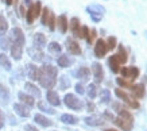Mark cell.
<instances>
[{"instance_id": "obj_1", "label": "cell", "mask_w": 147, "mask_h": 131, "mask_svg": "<svg viewBox=\"0 0 147 131\" xmlns=\"http://www.w3.org/2000/svg\"><path fill=\"white\" fill-rule=\"evenodd\" d=\"M57 74H58L57 68H54L53 65L46 63L42 68H39L38 81L40 82L42 86H45L47 89H51L55 85V82H57Z\"/></svg>"}, {"instance_id": "obj_2", "label": "cell", "mask_w": 147, "mask_h": 131, "mask_svg": "<svg viewBox=\"0 0 147 131\" xmlns=\"http://www.w3.org/2000/svg\"><path fill=\"white\" fill-rule=\"evenodd\" d=\"M63 101H65V104H66V107H69V108L71 109H81L82 108V101H81L77 96H74L73 93H67V95H65V97H63Z\"/></svg>"}, {"instance_id": "obj_3", "label": "cell", "mask_w": 147, "mask_h": 131, "mask_svg": "<svg viewBox=\"0 0 147 131\" xmlns=\"http://www.w3.org/2000/svg\"><path fill=\"white\" fill-rule=\"evenodd\" d=\"M115 95L119 97V99H121L124 103H127L131 107V108H139V103L136 101L135 99H132L131 96L128 95V93H125L123 89H120V88H117V89L115 90Z\"/></svg>"}, {"instance_id": "obj_4", "label": "cell", "mask_w": 147, "mask_h": 131, "mask_svg": "<svg viewBox=\"0 0 147 131\" xmlns=\"http://www.w3.org/2000/svg\"><path fill=\"white\" fill-rule=\"evenodd\" d=\"M86 11L90 14V16H92V19H93L94 22H98L101 19L102 14L105 12L104 7H101V5H98V4H92L89 7H86Z\"/></svg>"}, {"instance_id": "obj_5", "label": "cell", "mask_w": 147, "mask_h": 131, "mask_svg": "<svg viewBox=\"0 0 147 131\" xmlns=\"http://www.w3.org/2000/svg\"><path fill=\"white\" fill-rule=\"evenodd\" d=\"M107 51H108L107 42L104 41V39H97L96 45H94V55L97 58H102L104 55L107 54Z\"/></svg>"}, {"instance_id": "obj_6", "label": "cell", "mask_w": 147, "mask_h": 131, "mask_svg": "<svg viewBox=\"0 0 147 131\" xmlns=\"http://www.w3.org/2000/svg\"><path fill=\"white\" fill-rule=\"evenodd\" d=\"M11 39H12V43H18V45L24 46V34L19 27H15L11 30Z\"/></svg>"}, {"instance_id": "obj_7", "label": "cell", "mask_w": 147, "mask_h": 131, "mask_svg": "<svg viewBox=\"0 0 147 131\" xmlns=\"http://www.w3.org/2000/svg\"><path fill=\"white\" fill-rule=\"evenodd\" d=\"M119 72H121L124 78H129V80H134L139 76V69L136 66H129V68H121Z\"/></svg>"}, {"instance_id": "obj_8", "label": "cell", "mask_w": 147, "mask_h": 131, "mask_svg": "<svg viewBox=\"0 0 147 131\" xmlns=\"http://www.w3.org/2000/svg\"><path fill=\"white\" fill-rule=\"evenodd\" d=\"M92 72H93V76H94V82L96 84H100L104 78V70H102V66L100 65L98 62H94L92 65Z\"/></svg>"}, {"instance_id": "obj_9", "label": "cell", "mask_w": 147, "mask_h": 131, "mask_svg": "<svg viewBox=\"0 0 147 131\" xmlns=\"http://www.w3.org/2000/svg\"><path fill=\"white\" fill-rule=\"evenodd\" d=\"M115 124L117 127H120L123 131H131L132 130V124H134V122H129V120H127V119H123V117H116L115 120Z\"/></svg>"}, {"instance_id": "obj_10", "label": "cell", "mask_w": 147, "mask_h": 131, "mask_svg": "<svg viewBox=\"0 0 147 131\" xmlns=\"http://www.w3.org/2000/svg\"><path fill=\"white\" fill-rule=\"evenodd\" d=\"M66 49L69 50V53H71V54H76V55L81 54L80 45L74 39H71V38H67L66 39Z\"/></svg>"}, {"instance_id": "obj_11", "label": "cell", "mask_w": 147, "mask_h": 131, "mask_svg": "<svg viewBox=\"0 0 147 131\" xmlns=\"http://www.w3.org/2000/svg\"><path fill=\"white\" fill-rule=\"evenodd\" d=\"M46 97H47V101H49V104H51V105H55V107H58V105L61 104L59 96H58V93L55 92V90L49 89V90H47V95H46Z\"/></svg>"}, {"instance_id": "obj_12", "label": "cell", "mask_w": 147, "mask_h": 131, "mask_svg": "<svg viewBox=\"0 0 147 131\" xmlns=\"http://www.w3.org/2000/svg\"><path fill=\"white\" fill-rule=\"evenodd\" d=\"M13 109H15V112L18 113L19 116H22V117H28L30 116V109L27 108L24 104L15 103L13 104Z\"/></svg>"}, {"instance_id": "obj_13", "label": "cell", "mask_w": 147, "mask_h": 131, "mask_svg": "<svg viewBox=\"0 0 147 131\" xmlns=\"http://www.w3.org/2000/svg\"><path fill=\"white\" fill-rule=\"evenodd\" d=\"M32 41H34V46L36 49H42L43 46H46V36L42 32H36L32 38Z\"/></svg>"}, {"instance_id": "obj_14", "label": "cell", "mask_w": 147, "mask_h": 131, "mask_svg": "<svg viewBox=\"0 0 147 131\" xmlns=\"http://www.w3.org/2000/svg\"><path fill=\"white\" fill-rule=\"evenodd\" d=\"M11 54H12L13 59L19 61L22 58V54H23V46L18 45V43H12L11 45Z\"/></svg>"}, {"instance_id": "obj_15", "label": "cell", "mask_w": 147, "mask_h": 131, "mask_svg": "<svg viewBox=\"0 0 147 131\" xmlns=\"http://www.w3.org/2000/svg\"><path fill=\"white\" fill-rule=\"evenodd\" d=\"M76 76L80 78L81 81H88V80H89V76H90L89 68H86V66H81V68L76 72Z\"/></svg>"}, {"instance_id": "obj_16", "label": "cell", "mask_w": 147, "mask_h": 131, "mask_svg": "<svg viewBox=\"0 0 147 131\" xmlns=\"http://www.w3.org/2000/svg\"><path fill=\"white\" fill-rule=\"evenodd\" d=\"M70 30L73 32V35L81 38V27H80V20L77 18H73L70 20Z\"/></svg>"}, {"instance_id": "obj_17", "label": "cell", "mask_w": 147, "mask_h": 131, "mask_svg": "<svg viewBox=\"0 0 147 131\" xmlns=\"http://www.w3.org/2000/svg\"><path fill=\"white\" fill-rule=\"evenodd\" d=\"M34 120H35L38 124H40L42 127H50V126H53V124H54L50 119L45 117L43 115H40V113H36L35 116H34Z\"/></svg>"}, {"instance_id": "obj_18", "label": "cell", "mask_w": 147, "mask_h": 131, "mask_svg": "<svg viewBox=\"0 0 147 131\" xmlns=\"http://www.w3.org/2000/svg\"><path fill=\"white\" fill-rule=\"evenodd\" d=\"M19 100L22 101L23 104H26V105H28V107H34V104H35V101H34V97L30 95H27V93H24V92H19Z\"/></svg>"}, {"instance_id": "obj_19", "label": "cell", "mask_w": 147, "mask_h": 131, "mask_svg": "<svg viewBox=\"0 0 147 131\" xmlns=\"http://www.w3.org/2000/svg\"><path fill=\"white\" fill-rule=\"evenodd\" d=\"M108 65H109V68L113 73H117L120 70V62H119V59L116 55H111L109 58H108Z\"/></svg>"}, {"instance_id": "obj_20", "label": "cell", "mask_w": 147, "mask_h": 131, "mask_svg": "<svg viewBox=\"0 0 147 131\" xmlns=\"http://www.w3.org/2000/svg\"><path fill=\"white\" fill-rule=\"evenodd\" d=\"M131 89H132L134 96H136L138 99H143V97H144L146 89H144V85H143V84H136V85L131 86Z\"/></svg>"}, {"instance_id": "obj_21", "label": "cell", "mask_w": 147, "mask_h": 131, "mask_svg": "<svg viewBox=\"0 0 147 131\" xmlns=\"http://www.w3.org/2000/svg\"><path fill=\"white\" fill-rule=\"evenodd\" d=\"M85 123L88 124V126H101L102 123H104V120H102L100 116H96V115H93V116H88L85 117Z\"/></svg>"}, {"instance_id": "obj_22", "label": "cell", "mask_w": 147, "mask_h": 131, "mask_svg": "<svg viewBox=\"0 0 147 131\" xmlns=\"http://www.w3.org/2000/svg\"><path fill=\"white\" fill-rule=\"evenodd\" d=\"M27 74L31 80H38V74H39V68H36L34 63H28L27 65Z\"/></svg>"}, {"instance_id": "obj_23", "label": "cell", "mask_w": 147, "mask_h": 131, "mask_svg": "<svg viewBox=\"0 0 147 131\" xmlns=\"http://www.w3.org/2000/svg\"><path fill=\"white\" fill-rule=\"evenodd\" d=\"M28 54L31 55V58L34 61H42L43 59V53L40 51V49H36V47H31V49H28Z\"/></svg>"}, {"instance_id": "obj_24", "label": "cell", "mask_w": 147, "mask_h": 131, "mask_svg": "<svg viewBox=\"0 0 147 131\" xmlns=\"http://www.w3.org/2000/svg\"><path fill=\"white\" fill-rule=\"evenodd\" d=\"M24 88H26L27 92H28V93H31L34 97H38V99L40 97V90L38 89V86H35L34 84H31V82H26Z\"/></svg>"}, {"instance_id": "obj_25", "label": "cell", "mask_w": 147, "mask_h": 131, "mask_svg": "<svg viewBox=\"0 0 147 131\" xmlns=\"http://www.w3.org/2000/svg\"><path fill=\"white\" fill-rule=\"evenodd\" d=\"M58 26H59V30L61 32H65L67 31V27H69V22H67V18L66 15H61L59 18H58Z\"/></svg>"}, {"instance_id": "obj_26", "label": "cell", "mask_w": 147, "mask_h": 131, "mask_svg": "<svg viewBox=\"0 0 147 131\" xmlns=\"http://www.w3.org/2000/svg\"><path fill=\"white\" fill-rule=\"evenodd\" d=\"M115 55L117 57L120 65L127 62V51H125V49H124V46L123 45H119V51H117V54H115Z\"/></svg>"}, {"instance_id": "obj_27", "label": "cell", "mask_w": 147, "mask_h": 131, "mask_svg": "<svg viewBox=\"0 0 147 131\" xmlns=\"http://www.w3.org/2000/svg\"><path fill=\"white\" fill-rule=\"evenodd\" d=\"M61 122H63L65 124H77L78 119L73 115H69V113H63L61 116Z\"/></svg>"}, {"instance_id": "obj_28", "label": "cell", "mask_w": 147, "mask_h": 131, "mask_svg": "<svg viewBox=\"0 0 147 131\" xmlns=\"http://www.w3.org/2000/svg\"><path fill=\"white\" fill-rule=\"evenodd\" d=\"M0 100L3 103H8V100H9V90L3 84H0Z\"/></svg>"}, {"instance_id": "obj_29", "label": "cell", "mask_w": 147, "mask_h": 131, "mask_svg": "<svg viewBox=\"0 0 147 131\" xmlns=\"http://www.w3.org/2000/svg\"><path fill=\"white\" fill-rule=\"evenodd\" d=\"M57 62H58V65H59L61 68H67V66H70V65H71V62H73V61H71L67 55L63 54V55H61V57L58 58Z\"/></svg>"}, {"instance_id": "obj_30", "label": "cell", "mask_w": 147, "mask_h": 131, "mask_svg": "<svg viewBox=\"0 0 147 131\" xmlns=\"http://www.w3.org/2000/svg\"><path fill=\"white\" fill-rule=\"evenodd\" d=\"M0 65H1L5 70H9V69H11V62H9L8 57L5 54H0Z\"/></svg>"}, {"instance_id": "obj_31", "label": "cell", "mask_w": 147, "mask_h": 131, "mask_svg": "<svg viewBox=\"0 0 147 131\" xmlns=\"http://www.w3.org/2000/svg\"><path fill=\"white\" fill-rule=\"evenodd\" d=\"M69 86H70V80H69L66 76H62L59 78V88L62 90H65V89H67Z\"/></svg>"}, {"instance_id": "obj_32", "label": "cell", "mask_w": 147, "mask_h": 131, "mask_svg": "<svg viewBox=\"0 0 147 131\" xmlns=\"http://www.w3.org/2000/svg\"><path fill=\"white\" fill-rule=\"evenodd\" d=\"M7 30H8V22L3 15H0V34H4Z\"/></svg>"}, {"instance_id": "obj_33", "label": "cell", "mask_w": 147, "mask_h": 131, "mask_svg": "<svg viewBox=\"0 0 147 131\" xmlns=\"http://www.w3.org/2000/svg\"><path fill=\"white\" fill-rule=\"evenodd\" d=\"M117 113H119V116L123 117V119H127V120H129V122H134V117H132V115H131V113H129L127 109L121 108Z\"/></svg>"}, {"instance_id": "obj_34", "label": "cell", "mask_w": 147, "mask_h": 131, "mask_svg": "<svg viewBox=\"0 0 147 131\" xmlns=\"http://www.w3.org/2000/svg\"><path fill=\"white\" fill-rule=\"evenodd\" d=\"M88 96H89L90 99H94L97 96V86L94 85V84H89L88 85Z\"/></svg>"}, {"instance_id": "obj_35", "label": "cell", "mask_w": 147, "mask_h": 131, "mask_svg": "<svg viewBox=\"0 0 147 131\" xmlns=\"http://www.w3.org/2000/svg\"><path fill=\"white\" fill-rule=\"evenodd\" d=\"M38 107H39V109H40V111H43V112L51 113V115H53V113H55V111H54L53 108H50L49 105H47V104H45L43 101H39V103H38Z\"/></svg>"}, {"instance_id": "obj_36", "label": "cell", "mask_w": 147, "mask_h": 131, "mask_svg": "<svg viewBox=\"0 0 147 131\" xmlns=\"http://www.w3.org/2000/svg\"><path fill=\"white\" fill-rule=\"evenodd\" d=\"M100 96H101L102 103H109V101H111V92H109L108 89H102L101 93H100Z\"/></svg>"}, {"instance_id": "obj_37", "label": "cell", "mask_w": 147, "mask_h": 131, "mask_svg": "<svg viewBox=\"0 0 147 131\" xmlns=\"http://www.w3.org/2000/svg\"><path fill=\"white\" fill-rule=\"evenodd\" d=\"M107 46H108V50H113L115 47H117V41H116L115 36H109L108 38Z\"/></svg>"}, {"instance_id": "obj_38", "label": "cell", "mask_w": 147, "mask_h": 131, "mask_svg": "<svg viewBox=\"0 0 147 131\" xmlns=\"http://www.w3.org/2000/svg\"><path fill=\"white\" fill-rule=\"evenodd\" d=\"M32 9H34V16L38 18L40 15V11H42V3L40 1H35V4H32Z\"/></svg>"}, {"instance_id": "obj_39", "label": "cell", "mask_w": 147, "mask_h": 131, "mask_svg": "<svg viewBox=\"0 0 147 131\" xmlns=\"http://www.w3.org/2000/svg\"><path fill=\"white\" fill-rule=\"evenodd\" d=\"M49 50L51 51V53H61L62 47H61L59 43H57V42H51V43L49 45Z\"/></svg>"}, {"instance_id": "obj_40", "label": "cell", "mask_w": 147, "mask_h": 131, "mask_svg": "<svg viewBox=\"0 0 147 131\" xmlns=\"http://www.w3.org/2000/svg\"><path fill=\"white\" fill-rule=\"evenodd\" d=\"M47 26H49V28L53 31L54 28H55V16H54L53 12H50L49 14V19H47Z\"/></svg>"}, {"instance_id": "obj_41", "label": "cell", "mask_w": 147, "mask_h": 131, "mask_svg": "<svg viewBox=\"0 0 147 131\" xmlns=\"http://www.w3.org/2000/svg\"><path fill=\"white\" fill-rule=\"evenodd\" d=\"M26 18H27V23H28V24H31V23L34 22V20H35V16H34V9H32V5H30V8H28V11H27Z\"/></svg>"}, {"instance_id": "obj_42", "label": "cell", "mask_w": 147, "mask_h": 131, "mask_svg": "<svg viewBox=\"0 0 147 131\" xmlns=\"http://www.w3.org/2000/svg\"><path fill=\"white\" fill-rule=\"evenodd\" d=\"M49 14H50V11L49 8H43L42 9V24L45 26V24H47V19H49Z\"/></svg>"}, {"instance_id": "obj_43", "label": "cell", "mask_w": 147, "mask_h": 131, "mask_svg": "<svg viewBox=\"0 0 147 131\" xmlns=\"http://www.w3.org/2000/svg\"><path fill=\"white\" fill-rule=\"evenodd\" d=\"M116 81H117V84L120 86H123V88H131V84H129L125 78H123V77H119V78H116Z\"/></svg>"}, {"instance_id": "obj_44", "label": "cell", "mask_w": 147, "mask_h": 131, "mask_svg": "<svg viewBox=\"0 0 147 131\" xmlns=\"http://www.w3.org/2000/svg\"><path fill=\"white\" fill-rule=\"evenodd\" d=\"M0 45H1V49L3 50H7L9 47V38H5V36H3L1 39H0Z\"/></svg>"}, {"instance_id": "obj_45", "label": "cell", "mask_w": 147, "mask_h": 131, "mask_svg": "<svg viewBox=\"0 0 147 131\" xmlns=\"http://www.w3.org/2000/svg\"><path fill=\"white\" fill-rule=\"evenodd\" d=\"M94 38H96V30H94V28H92V30H89V34H88V36H86V41H88V43H92V42L94 41Z\"/></svg>"}, {"instance_id": "obj_46", "label": "cell", "mask_w": 147, "mask_h": 131, "mask_svg": "<svg viewBox=\"0 0 147 131\" xmlns=\"http://www.w3.org/2000/svg\"><path fill=\"white\" fill-rule=\"evenodd\" d=\"M76 92L77 93H80V95H84L85 93V88H84V85H82L81 82L76 84Z\"/></svg>"}, {"instance_id": "obj_47", "label": "cell", "mask_w": 147, "mask_h": 131, "mask_svg": "<svg viewBox=\"0 0 147 131\" xmlns=\"http://www.w3.org/2000/svg\"><path fill=\"white\" fill-rule=\"evenodd\" d=\"M89 34V28L86 27V26H82L81 27V38H86Z\"/></svg>"}, {"instance_id": "obj_48", "label": "cell", "mask_w": 147, "mask_h": 131, "mask_svg": "<svg viewBox=\"0 0 147 131\" xmlns=\"http://www.w3.org/2000/svg\"><path fill=\"white\" fill-rule=\"evenodd\" d=\"M24 131H39L36 127H34L32 124H26L24 126Z\"/></svg>"}, {"instance_id": "obj_49", "label": "cell", "mask_w": 147, "mask_h": 131, "mask_svg": "<svg viewBox=\"0 0 147 131\" xmlns=\"http://www.w3.org/2000/svg\"><path fill=\"white\" fill-rule=\"evenodd\" d=\"M86 107H88V111H90V112H92V111H94V108H96V107H94V104L92 103V101H88Z\"/></svg>"}, {"instance_id": "obj_50", "label": "cell", "mask_w": 147, "mask_h": 131, "mask_svg": "<svg viewBox=\"0 0 147 131\" xmlns=\"http://www.w3.org/2000/svg\"><path fill=\"white\" fill-rule=\"evenodd\" d=\"M4 126V115L1 112V109H0V128Z\"/></svg>"}, {"instance_id": "obj_51", "label": "cell", "mask_w": 147, "mask_h": 131, "mask_svg": "<svg viewBox=\"0 0 147 131\" xmlns=\"http://www.w3.org/2000/svg\"><path fill=\"white\" fill-rule=\"evenodd\" d=\"M13 3V0H5V4L7 5H11Z\"/></svg>"}, {"instance_id": "obj_52", "label": "cell", "mask_w": 147, "mask_h": 131, "mask_svg": "<svg viewBox=\"0 0 147 131\" xmlns=\"http://www.w3.org/2000/svg\"><path fill=\"white\" fill-rule=\"evenodd\" d=\"M20 12H22V15H24V8L23 7H20Z\"/></svg>"}, {"instance_id": "obj_53", "label": "cell", "mask_w": 147, "mask_h": 131, "mask_svg": "<svg viewBox=\"0 0 147 131\" xmlns=\"http://www.w3.org/2000/svg\"><path fill=\"white\" fill-rule=\"evenodd\" d=\"M105 131H117V130H113V128H107Z\"/></svg>"}]
</instances>
